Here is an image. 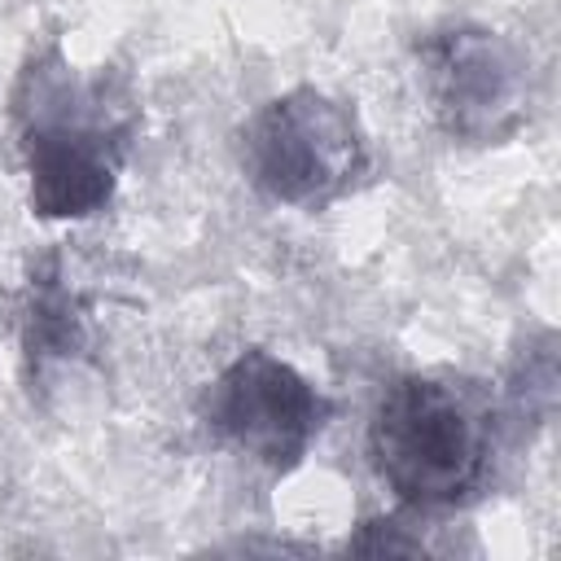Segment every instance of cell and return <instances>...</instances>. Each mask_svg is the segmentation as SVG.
Here are the masks:
<instances>
[{"instance_id": "1", "label": "cell", "mask_w": 561, "mask_h": 561, "mask_svg": "<svg viewBox=\"0 0 561 561\" xmlns=\"http://www.w3.org/2000/svg\"><path fill=\"white\" fill-rule=\"evenodd\" d=\"M13 127L26 197L39 219H88L110 206L136 105L110 75H83L53 44L13 83Z\"/></svg>"}, {"instance_id": "2", "label": "cell", "mask_w": 561, "mask_h": 561, "mask_svg": "<svg viewBox=\"0 0 561 561\" xmlns=\"http://www.w3.org/2000/svg\"><path fill=\"white\" fill-rule=\"evenodd\" d=\"M368 456L403 508H456L491 465V399L460 377H399L373 412Z\"/></svg>"}, {"instance_id": "3", "label": "cell", "mask_w": 561, "mask_h": 561, "mask_svg": "<svg viewBox=\"0 0 561 561\" xmlns=\"http://www.w3.org/2000/svg\"><path fill=\"white\" fill-rule=\"evenodd\" d=\"M241 171L267 202L329 206L364 171L355 110L307 83L263 101L241 127Z\"/></svg>"}, {"instance_id": "4", "label": "cell", "mask_w": 561, "mask_h": 561, "mask_svg": "<svg viewBox=\"0 0 561 561\" xmlns=\"http://www.w3.org/2000/svg\"><path fill=\"white\" fill-rule=\"evenodd\" d=\"M197 412L206 430L219 434L228 447L285 473L324 434L333 399L316 390L289 359L263 346H245L202 390Z\"/></svg>"}, {"instance_id": "5", "label": "cell", "mask_w": 561, "mask_h": 561, "mask_svg": "<svg viewBox=\"0 0 561 561\" xmlns=\"http://www.w3.org/2000/svg\"><path fill=\"white\" fill-rule=\"evenodd\" d=\"M421 75L438 127L465 145H504L526 123L530 61L486 26H451L421 44Z\"/></svg>"}, {"instance_id": "6", "label": "cell", "mask_w": 561, "mask_h": 561, "mask_svg": "<svg viewBox=\"0 0 561 561\" xmlns=\"http://www.w3.org/2000/svg\"><path fill=\"white\" fill-rule=\"evenodd\" d=\"M88 342V307L83 298L66 285L57 259L39 263L26 285V307H22V346L31 368H44L53 359L79 355Z\"/></svg>"}, {"instance_id": "7", "label": "cell", "mask_w": 561, "mask_h": 561, "mask_svg": "<svg viewBox=\"0 0 561 561\" xmlns=\"http://www.w3.org/2000/svg\"><path fill=\"white\" fill-rule=\"evenodd\" d=\"M346 548L351 552H373V557H381V552H390V557H416V552H425V543L416 535H403V526L390 522V517L364 522L359 535L346 539Z\"/></svg>"}]
</instances>
